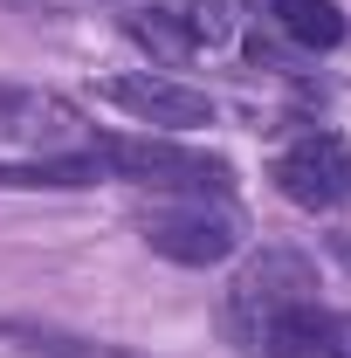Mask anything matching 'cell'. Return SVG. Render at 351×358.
I'll use <instances>...</instances> for the list:
<instances>
[{"instance_id":"1","label":"cell","mask_w":351,"mask_h":358,"mask_svg":"<svg viewBox=\"0 0 351 358\" xmlns=\"http://www.w3.org/2000/svg\"><path fill=\"white\" fill-rule=\"evenodd\" d=\"M317 289H324V282H317L310 255H296V248H262L255 262H241V275L227 282L220 324H227V338H234L241 352H255V345H262L282 317H296V310H310V303H324Z\"/></svg>"},{"instance_id":"2","label":"cell","mask_w":351,"mask_h":358,"mask_svg":"<svg viewBox=\"0 0 351 358\" xmlns=\"http://www.w3.org/2000/svg\"><path fill=\"white\" fill-rule=\"evenodd\" d=\"M89 159L103 166V179H131V186H159V193H227L234 166L214 152H193L173 138H89Z\"/></svg>"},{"instance_id":"3","label":"cell","mask_w":351,"mask_h":358,"mask_svg":"<svg viewBox=\"0 0 351 358\" xmlns=\"http://www.w3.org/2000/svg\"><path fill=\"white\" fill-rule=\"evenodd\" d=\"M138 234H145L152 255H166V262H179V268H214V262H227V255L241 248V221H234L227 207H207V193H173V200H159V207L138 221Z\"/></svg>"},{"instance_id":"5","label":"cell","mask_w":351,"mask_h":358,"mask_svg":"<svg viewBox=\"0 0 351 358\" xmlns=\"http://www.w3.org/2000/svg\"><path fill=\"white\" fill-rule=\"evenodd\" d=\"M96 96L117 103L138 124H159V131H200V124H214V96H207V90L173 83V76H152V69L110 76V83H96Z\"/></svg>"},{"instance_id":"4","label":"cell","mask_w":351,"mask_h":358,"mask_svg":"<svg viewBox=\"0 0 351 358\" xmlns=\"http://www.w3.org/2000/svg\"><path fill=\"white\" fill-rule=\"evenodd\" d=\"M268 179H275L282 200H296V207H310V214H331V207L351 200V152H345L338 131H303L296 145L275 152Z\"/></svg>"},{"instance_id":"8","label":"cell","mask_w":351,"mask_h":358,"mask_svg":"<svg viewBox=\"0 0 351 358\" xmlns=\"http://www.w3.org/2000/svg\"><path fill=\"white\" fill-rule=\"evenodd\" d=\"M124 35H131V42H145L152 48V55H166V62H186V55H193V21H186V14H179V7H145V14H131V21H124Z\"/></svg>"},{"instance_id":"7","label":"cell","mask_w":351,"mask_h":358,"mask_svg":"<svg viewBox=\"0 0 351 358\" xmlns=\"http://www.w3.org/2000/svg\"><path fill=\"white\" fill-rule=\"evenodd\" d=\"M262 7H268V21H275L296 48H317V55H324V48H338V42L351 35V21H345V7H338V0H262Z\"/></svg>"},{"instance_id":"6","label":"cell","mask_w":351,"mask_h":358,"mask_svg":"<svg viewBox=\"0 0 351 358\" xmlns=\"http://www.w3.org/2000/svg\"><path fill=\"white\" fill-rule=\"evenodd\" d=\"M76 131V110L62 103V96H42V90H14L0 83V138H14V145H62V138Z\"/></svg>"}]
</instances>
